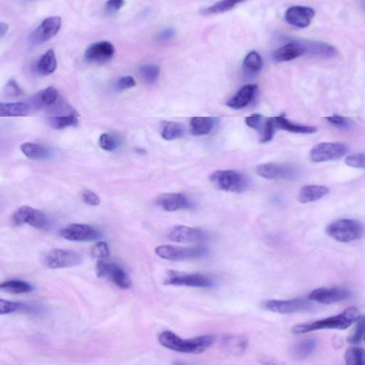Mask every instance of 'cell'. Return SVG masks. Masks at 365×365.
<instances>
[{
  "label": "cell",
  "instance_id": "obj_38",
  "mask_svg": "<svg viewBox=\"0 0 365 365\" xmlns=\"http://www.w3.org/2000/svg\"><path fill=\"white\" fill-rule=\"evenodd\" d=\"M245 0H221L203 11L204 15L223 13L233 9L236 5L243 3Z\"/></svg>",
  "mask_w": 365,
  "mask_h": 365
},
{
  "label": "cell",
  "instance_id": "obj_25",
  "mask_svg": "<svg viewBox=\"0 0 365 365\" xmlns=\"http://www.w3.org/2000/svg\"><path fill=\"white\" fill-rule=\"evenodd\" d=\"M329 193V189L324 186H305L300 190L298 201L302 204L320 200Z\"/></svg>",
  "mask_w": 365,
  "mask_h": 365
},
{
  "label": "cell",
  "instance_id": "obj_34",
  "mask_svg": "<svg viewBox=\"0 0 365 365\" xmlns=\"http://www.w3.org/2000/svg\"><path fill=\"white\" fill-rule=\"evenodd\" d=\"M161 136L167 141L181 138L184 135V127L179 123L165 122L161 126Z\"/></svg>",
  "mask_w": 365,
  "mask_h": 365
},
{
  "label": "cell",
  "instance_id": "obj_29",
  "mask_svg": "<svg viewBox=\"0 0 365 365\" xmlns=\"http://www.w3.org/2000/svg\"><path fill=\"white\" fill-rule=\"evenodd\" d=\"M57 66V61L55 53L52 49H49L37 61L36 69L39 74L48 76L55 71Z\"/></svg>",
  "mask_w": 365,
  "mask_h": 365
},
{
  "label": "cell",
  "instance_id": "obj_32",
  "mask_svg": "<svg viewBox=\"0 0 365 365\" xmlns=\"http://www.w3.org/2000/svg\"><path fill=\"white\" fill-rule=\"evenodd\" d=\"M20 149L27 158L32 160L40 161L50 156V151L47 148L35 143H24L20 146Z\"/></svg>",
  "mask_w": 365,
  "mask_h": 365
},
{
  "label": "cell",
  "instance_id": "obj_49",
  "mask_svg": "<svg viewBox=\"0 0 365 365\" xmlns=\"http://www.w3.org/2000/svg\"><path fill=\"white\" fill-rule=\"evenodd\" d=\"M125 4V0H108L105 5V11L107 13H117Z\"/></svg>",
  "mask_w": 365,
  "mask_h": 365
},
{
  "label": "cell",
  "instance_id": "obj_12",
  "mask_svg": "<svg viewBox=\"0 0 365 365\" xmlns=\"http://www.w3.org/2000/svg\"><path fill=\"white\" fill-rule=\"evenodd\" d=\"M166 286H187V287L209 288L214 286L212 279L201 274H181L170 272L165 280Z\"/></svg>",
  "mask_w": 365,
  "mask_h": 365
},
{
  "label": "cell",
  "instance_id": "obj_46",
  "mask_svg": "<svg viewBox=\"0 0 365 365\" xmlns=\"http://www.w3.org/2000/svg\"><path fill=\"white\" fill-rule=\"evenodd\" d=\"M136 81L132 76H122L118 79L116 83V88L117 91H124V90L129 89L136 86Z\"/></svg>",
  "mask_w": 365,
  "mask_h": 365
},
{
  "label": "cell",
  "instance_id": "obj_28",
  "mask_svg": "<svg viewBox=\"0 0 365 365\" xmlns=\"http://www.w3.org/2000/svg\"><path fill=\"white\" fill-rule=\"evenodd\" d=\"M32 108L28 104L23 102L0 104V117H26L30 113Z\"/></svg>",
  "mask_w": 365,
  "mask_h": 365
},
{
  "label": "cell",
  "instance_id": "obj_18",
  "mask_svg": "<svg viewBox=\"0 0 365 365\" xmlns=\"http://www.w3.org/2000/svg\"><path fill=\"white\" fill-rule=\"evenodd\" d=\"M115 54V47L109 42H99L92 44L85 52V59L88 62L105 63L110 61Z\"/></svg>",
  "mask_w": 365,
  "mask_h": 365
},
{
  "label": "cell",
  "instance_id": "obj_9",
  "mask_svg": "<svg viewBox=\"0 0 365 365\" xmlns=\"http://www.w3.org/2000/svg\"><path fill=\"white\" fill-rule=\"evenodd\" d=\"M348 148L342 143H320L311 150L310 158L315 163L339 159L345 156Z\"/></svg>",
  "mask_w": 365,
  "mask_h": 365
},
{
  "label": "cell",
  "instance_id": "obj_48",
  "mask_svg": "<svg viewBox=\"0 0 365 365\" xmlns=\"http://www.w3.org/2000/svg\"><path fill=\"white\" fill-rule=\"evenodd\" d=\"M82 199L85 204L92 206H99L101 203L100 198L99 197V196L88 189H86L82 192Z\"/></svg>",
  "mask_w": 365,
  "mask_h": 365
},
{
  "label": "cell",
  "instance_id": "obj_5",
  "mask_svg": "<svg viewBox=\"0 0 365 365\" xmlns=\"http://www.w3.org/2000/svg\"><path fill=\"white\" fill-rule=\"evenodd\" d=\"M210 180L215 187L224 192L242 193L248 187V179L236 170H217L211 175Z\"/></svg>",
  "mask_w": 365,
  "mask_h": 365
},
{
  "label": "cell",
  "instance_id": "obj_44",
  "mask_svg": "<svg viewBox=\"0 0 365 365\" xmlns=\"http://www.w3.org/2000/svg\"><path fill=\"white\" fill-rule=\"evenodd\" d=\"M346 164L353 168H365V153L349 155L345 158Z\"/></svg>",
  "mask_w": 365,
  "mask_h": 365
},
{
  "label": "cell",
  "instance_id": "obj_10",
  "mask_svg": "<svg viewBox=\"0 0 365 365\" xmlns=\"http://www.w3.org/2000/svg\"><path fill=\"white\" fill-rule=\"evenodd\" d=\"M263 308L272 313L293 314L313 310V305L308 300L296 299L281 300H271L264 303Z\"/></svg>",
  "mask_w": 365,
  "mask_h": 365
},
{
  "label": "cell",
  "instance_id": "obj_39",
  "mask_svg": "<svg viewBox=\"0 0 365 365\" xmlns=\"http://www.w3.org/2000/svg\"><path fill=\"white\" fill-rule=\"evenodd\" d=\"M139 73L145 82L153 83L156 82L159 76L160 69L153 64H144L139 66Z\"/></svg>",
  "mask_w": 365,
  "mask_h": 365
},
{
  "label": "cell",
  "instance_id": "obj_53",
  "mask_svg": "<svg viewBox=\"0 0 365 365\" xmlns=\"http://www.w3.org/2000/svg\"><path fill=\"white\" fill-rule=\"evenodd\" d=\"M364 340H365V336H364Z\"/></svg>",
  "mask_w": 365,
  "mask_h": 365
},
{
  "label": "cell",
  "instance_id": "obj_2",
  "mask_svg": "<svg viewBox=\"0 0 365 365\" xmlns=\"http://www.w3.org/2000/svg\"><path fill=\"white\" fill-rule=\"evenodd\" d=\"M359 317V313L358 309L355 307H349L344 310L342 313L335 316L296 325L293 327L292 331L296 335H300L323 329L345 330L355 322Z\"/></svg>",
  "mask_w": 365,
  "mask_h": 365
},
{
  "label": "cell",
  "instance_id": "obj_13",
  "mask_svg": "<svg viewBox=\"0 0 365 365\" xmlns=\"http://www.w3.org/2000/svg\"><path fill=\"white\" fill-rule=\"evenodd\" d=\"M352 295V291L345 288H322L312 292L309 300L321 304L330 305L347 300Z\"/></svg>",
  "mask_w": 365,
  "mask_h": 365
},
{
  "label": "cell",
  "instance_id": "obj_40",
  "mask_svg": "<svg viewBox=\"0 0 365 365\" xmlns=\"http://www.w3.org/2000/svg\"><path fill=\"white\" fill-rule=\"evenodd\" d=\"M356 325L354 331L347 338L348 342L350 344H356L364 338L365 336V315L358 317Z\"/></svg>",
  "mask_w": 365,
  "mask_h": 365
},
{
  "label": "cell",
  "instance_id": "obj_45",
  "mask_svg": "<svg viewBox=\"0 0 365 365\" xmlns=\"http://www.w3.org/2000/svg\"><path fill=\"white\" fill-rule=\"evenodd\" d=\"M5 92L6 95L10 97H20L24 95L18 82L15 79H10L5 85Z\"/></svg>",
  "mask_w": 365,
  "mask_h": 365
},
{
  "label": "cell",
  "instance_id": "obj_41",
  "mask_svg": "<svg viewBox=\"0 0 365 365\" xmlns=\"http://www.w3.org/2000/svg\"><path fill=\"white\" fill-rule=\"evenodd\" d=\"M58 92L54 86H49L42 90L37 96V100L42 105L50 106L54 105L57 100Z\"/></svg>",
  "mask_w": 365,
  "mask_h": 365
},
{
  "label": "cell",
  "instance_id": "obj_16",
  "mask_svg": "<svg viewBox=\"0 0 365 365\" xmlns=\"http://www.w3.org/2000/svg\"><path fill=\"white\" fill-rule=\"evenodd\" d=\"M256 173L262 178L269 180L292 179L294 178L297 175L296 170L293 167L276 163H264L258 165L256 168Z\"/></svg>",
  "mask_w": 365,
  "mask_h": 365
},
{
  "label": "cell",
  "instance_id": "obj_21",
  "mask_svg": "<svg viewBox=\"0 0 365 365\" xmlns=\"http://www.w3.org/2000/svg\"><path fill=\"white\" fill-rule=\"evenodd\" d=\"M257 91L255 84H247L242 87L234 97L227 102V106L233 109H241L248 106L252 102Z\"/></svg>",
  "mask_w": 365,
  "mask_h": 365
},
{
  "label": "cell",
  "instance_id": "obj_31",
  "mask_svg": "<svg viewBox=\"0 0 365 365\" xmlns=\"http://www.w3.org/2000/svg\"><path fill=\"white\" fill-rule=\"evenodd\" d=\"M262 67V60L258 53L252 51L249 53L243 61L244 74L248 77H253L260 72Z\"/></svg>",
  "mask_w": 365,
  "mask_h": 365
},
{
  "label": "cell",
  "instance_id": "obj_6",
  "mask_svg": "<svg viewBox=\"0 0 365 365\" xmlns=\"http://www.w3.org/2000/svg\"><path fill=\"white\" fill-rule=\"evenodd\" d=\"M83 260L80 252L70 249H52L44 257V263L49 268L60 269L81 265Z\"/></svg>",
  "mask_w": 365,
  "mask_h": 365
},
{
  "label": "cell",
  "instance_id": "obj_4",
  "mask_svg": "<svg viewBox=\"0 0 365 365\" xmlns=\"http://www.w3.org/2000/svg\"><path fill=\"white\" fill-rule=\"evenodd\" d=\"M158 257L170 261L196 260L204 258L209 255L206 247H177L173 245H159L155 249Z\"/></svg>",
  "mask_w": 365,
  "mask_h": 365
},
{
  "label": "cell",
  "instance_id": "obj_22",
  "mask_svg": "<svg viewBox=\"0 0 365 365\" xmlns=\"http://www.w3.org/2000/svg\"><path fill=\"white\" fill-rule=\"evenodd\" d=\"M305 54L303 44L292 42L283 46L274 52L273 59L277 62H284L296 59Z\"/></svg>",
  "mask_w": 365,
  "mask_h": 365
},
{
  "label": "cell",
  "instance_id": "obj_26",
  "mask_svg": "<svg viewBox=\"0 0 365 365\" xmlns=\"http://www.w3.org/2000/svg\"><path fill=\"white\" fill-rule=\"evenodd\" d=\"M305 53L311 54L315 57L321 58H333L337 54V50L335 47L323 42H310L303 44Z\"/></svg>",
  "mask_w": 365,
  "mask_h": 365
},
{
  "label": "cell",
  "instance_id": "obj_24",
  "mask_svg": "<svg viewBox=\"0 0 365 365\" xmlns=\"http://www.w3.org/2000/svg\"><path fill=\"white\" fill-rule=\"evenodd\" d=\"M223 346L227 352L232 355L240 356L244 354L248 345L246 337L240 335H228L223 340Z\"/></svg>",
  "mask_w": 365,
  "mask_h": 365
},
{
  "label": "cell",
  "instance_id": "obj_14",
  "mask_svg": "<svg viewBox=\"0 0 365 365\" xmlns=\"http://www.w3.org/2000/svg\"><path fill=\"white\" fill-rule=\"evenodd\" d=\"M61 27V19L58 16L49 17L44 20L30 37L32 44L38 45L47 42L57 35Z\"/></svg>",
  "mask_w": 365,
  "mask_h": 365
},
{
  "label": "cell",
  "instance_id": "obj_19",
  "mask_svg": "<svg viewBox=\"0 0 365 365\" xmlns=\"http://www.w3.org/2000/svg\"><path fill=\"white\" fill-rule=\"evenodd\" d=\"M314 17L315 10L308 7H292L286 13V20L288 23L299 28L308 27Z\"/></svg>",
  "mask_w": 365,
  "mask_h": 365
},
{
  "label": "cell",
  "instance_id": "obj_33",
  "mask_svg": "<svg viewBox=\"0 0 365 365\" xmlns=\"http://www.w3.org/2000/svg\"><path fill=\"white\" fill-rule=\"evenodd\" d=\"M0 289L10 294H26L34 291L35 288L30 283L20 280H12L2 283Z\"/></svg>",
  "mask_w": 365,
  "mask_h": 365
},
{
  "label": "cell",
  "instance_id": "obj_43",
  "mask_svg": "<svg viewBox=\"0 0 365 365\" xmlns=\"http://www.w3.org/2000/svg\"><path fill=\"white\" fill-rule=\"evenodd\" d=\"M109 248L107 243L104 241L98 242L94 245L92 249V256L98 258L99 260H104L109 255Z\"/></svg>",
  "mask_w": 365,
  "mask_h": 365
},
{
  "label": "cell",
  "instance_id": "obj_15",
  "mask_svg": "<svg viewBox=\"0 0 365 365\" xmlns=\"http://www.w3.org/2000/svg\"><path fill=\"white\" fill-rule=\"evenodd\" d=\"M245 124L260 135V142L267 143L272 140L276 126L273 117L267 118L258 114H254L245 119Z\"/></svg>",
  "mask_w": 365,
  "mask_h": 365
},
{
  "label": "cell",
  "instance_id": "obj_3",
  "mask_svg": "<svg viewBox=\"0 0 365 365\" xmlns=\"http://www.w3.org/2000/svg\"><path fill=\"white\" fill-rule=\"evenodd\" d=\"M326 233L337 241L349 243L360 239L364 235V228L356 220L339 219L332 222L327 227Z\"/></svg>",
  "mask_w": 365,
  "mask_h": 365
},
{
  "label": "cell",
  "instance_id": "obj_51",
  "mask_svg": "<svg viewBox=\"0 0 365 365\" xmlns=\"http://www.w3.org/2000/svg\"><path fill=\"white\" fill-rule=\"evenodd\" d=\"M9 30L8 24L1 22L0 24V38L3 39Z\"/></svg>",
  "mask_w": 365,
  "mask_h": 365
},
{
  "label": "cell",
  "instance_id": "obj_17",
  "mask_svg": "<svg viewBox=\"0 0 365 365\" xmlns=\"http://www.w3.org/2000/svg\"><path fill=\"white\" fill-rule=\"evenodd\" d=\"M206 233L199 228L185 226H176L170 230L168 238L175 243H196L206 238Z\"/></svg>",
  "mask_w": 365,
  "mask_h": 365
},
{
  "label": "cell",
  "instance_id": "obj_27",
  "mask_svg": "<svg viewBox=\"0 0 365 365\" xmlns=\"http://www.w3.org/2000/svg\"><path fill=\"white\" fill-rule=\"evenodd\" d=\"M216 119L210 117H196L191 120V133L194 136L209 134L214 129Z\"/></svg>",
  "mask_w": 365,
  "mask_h": 365
},
{
  "label": "cell",
  "instance_id": "obj_11",
  "mask_svg": "<svg viewBox=\"0 0 365 365\" xmlns=\"http://www.w3.org/2000/svg\"><path fill=\"white\" fill-rule=\"evenodd\" d=\"M61 236L70 241L88 242L100 239L102 233L89 225L72 223L61 230Z\"/></svg>",
  "mask_w": 365,
  "mask_h": 365
},
{
  "label": "cell",
  "instance_id": "obj_7",
  "mask_svg": "<svg viewBox=\"0 0 365 365\" xmlns=\"http://www.w3.org/2000/svg\"><path fill=\"white\" fill-rule=\"evenodd\" d=\"M13 221L17 226L28 224L44 231H47L51 228V222L44 213L27 206H22L15 212Z\"/></svg>",
  "mask_w": 365,
  "mask_h": 365
},
{
  "label": "cell",
  "instance_id": "obj_1",
  "mask_svg": "<svg viewBox=\"0 0 365 365\" xmlns=\"http://www.w3.org/2000/svg\"><path fill=\"white\" fill-rule=\"evenodd\" d=\"M158 341L163 347L177 352L201 354L214 343V336L205 335L192 339H182L170 331L162 332Z\"/></svg>",
  "mask_w": 365,
  "mask_h": 365
},
{
  "label": "cell",
  "instance_id": "obj_35",
  "mask_svg": "<svg viewBox=\"0 0 365 365\" xmlns=\"http://www.w3.org/2000/svg\"><path fill=\"white\" fill-rule=\"evenodd\" d=\"M32 310H33V308L25 303L3 299L0 300V313L1 315H7V314L22 311L32 312Z\"/></svg>",
  "mask_w": 365,
  "mask_h": 365
},
{
  "label": "cell",
  "instance_id": "obj_20",
  "mask_svg": "<svg viewBox=\"0 0 365 365\" xmlns=\"http://www.w3.org/2000/svg\"><path fill=\"white\" fill-rule=\"evenodd\" d=\"M157 204L162 209L168 212L188 209L191 208L190 201L181 194H164L158 196L156 200Z\"/></svg>",
  "mask_w": 365,
  "mask_h": 365
},
{
  "label": "cell",
  "instance_id": "obj_42",
  "mask_svg": "<svg viewBox=\"0 0 365 365\" xmlns=\"http://www.w3.org/2000/svg\"><path fill=\"white\" fill-rule=\"evenodd\" d=\"M99 145L102 149L106 151H114L119 147V140L113 135L104 133L99 139Z\"/></svg>",
  "mask_w": 365,
  "mask_h": 365
},
{
  "label": "cell",
  "instance_id": "obj_23",
  "mask_svg": "<svg viewBox=\"0 0 365 365\" xmlns=\"http://www.w3.org/2000/svg\"><path fill=\"white\" fill-rule=\"evenodd\" d=\"M274 124L276 129L296 133V134H313L317 131L314 126L299 125L294 124L286 119L284 115L273 117Z\"/></svg>",
  "mask_w": 365,
  "mask_h": 365
},
{
  "label": "cell",
  "instance_id": "obj_52",
  "mask_svg": "<svg viewBox=\"0 0 365 365\" xmlns=\"http://www.w3.org/2000/svg\"><path fill=\"white\" fill-rule=\"evenodd\" d=\"M362 7H363V8H364V9L365 10V0H363Z\"/></svg>",
  "mask_w": 365,
  "mask_h": 365
},
{
  "label": "cell",
  "instance_id": "obj_36",
  "mask_svg": "<svg viewBox=\"0 0 365 365\" xmlns=\"http://www.w3.org/2000/svg\"><path fill=\"white\" fill-rule=\"evenodd\" d=\"M49 124L55 129H63L71 126H76L78 124V118L74 114L66 116L53 117L49 119Z\"/></svg>",
  "mask_w": 365,
  "mask_h": 365
},
{
  "label": "cell",
  "instance_id": "obj_47",
  "mask_svg": "<svg viewBox=\"0 0 365 365\" xmlns=\"http://www.w3.org/2000/svg\"><path fill=\"white\" fill-rule=\"evenodd\" d=\"M326 119L332 125L339 128H349L352 126V122L347 119V118L342 117V116L333 115L331 117H327Z\"/></svg>",
  "mask_w": 365,
  "mask_h": 365
},
{
  "label": "cell",
  "instance_id": "obj_37",
  "mask_svg": "<svg viewBox=\"0 0 365 365\" xmlns=\"http://www.w3.org/2000/svg\"><path fill=\"white\" fill-rule=\"evenodd\" d=\"M344 360L349 365H365V349L361 347H349L344 354Z\"/></svg>",
  "mask_w": 365,
  "mask_h": 365
},
{
  "label": "cell",
  "instance_id": "obj_30",
  "mask_svg": "<svg viewBox=\"0 0 365 365\" xmlns=\"http://www.w3.org/2000/svg\"><path fill=\"white\" fill-rule=\"evenodd\" d=\"M316 339H305L297 342L291 348V355L297 359H304L308 357L316 349Z\"/></svg>",
  "mask_w": 365,
  "mask_h": 365
},
{
  "label": "cell",
  "instance_id": "obj_8",
  "mask_svg": "<svg viewBox=\"0 0 365 365\" xmlns=\"http://www.w3.org/2000/svg\"><path fill=\"white\" fill-rule=\"evenodd\" d=\"M97 275L100 279H107L123 290L131 287V281L129 275L117 264L99 260L97 263Z\"/></svg>",
  "mask_w": 365,
  "mask_h": 365
},
{
  "label": "cell",
  "instance_id": "obj_50",
  "mask_svg": "<svg viewBox=\"0 0 365 365\" xmlns=\"http://www.w3.org/2000/svg\"><path fill=\"white\" fill-rule=\"evenodd\" d=\"M175 34V30L173 28H166L161 31L156 36V39L159 42H165L169 40L174 37Z\"/></svg>",
  "mask_w": 365,
  "mask_h": 365
}]
</instances>
